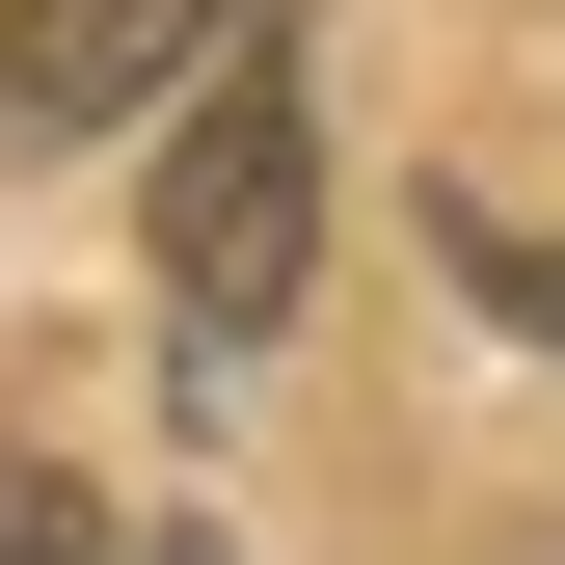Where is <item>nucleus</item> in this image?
I'll use <instances>...</instances> for the list:
<instances>
[{
    "mask_svg": "<svg viewBox=\"0 0 565 565\" xmlns=\"http://www.w3.org/2000/svg\"><path fill=\"white\" fill-rule=\"evenodd\" d=\"M297 269H323V82H297V28H243L216 82H189V135H162V323L269 350Z\"/></svg>",
    "mask_w": 565,
    "mask_h": 565,
    "instance_id": "1",
    "label": "nucleus"
},
{
    "mask_svg": "<svg viewBox=\"0 0 565 565\" xmlns=\"http://www.w3.org/2000/svg\"><path fill=\"white\" fill-rule=\"evenodd\" d=\"M269 0H0V135H108V108H189Z\"/></svg>",
    "mask_w": 565,
    "mask_h": 565,
    "instance_id": "2",
    "label": "nucleus"
},
{
    "mask_svg": "<svg viewBox=\"0 0 565 565\" xmlns=\"http://www.w3.org/2000/svg\"><path fill=\"white\" fill-rule=\"evenodd\" d=\"M431 243H458V297H484V323H539V350H565V216H431Z\"/></svg>",
    "mask_w": 565,
    "mask_h": 565,
    "instance_id": "3",
    "label": "nucleus"
},
{
    "mask_svg": "<svg viewBox=\"0 0 565 565\" xmlns=\"http://www.w3.org/2000/svg\"><path fill=\"white\" fill-rule=\"evenodd\" d=\"M0 565H108V484H54V458H0Z\"/></svg>",
    "mask_w": 565,
    "mask_h": 565,
    "instance_id": "4",
    "label": "nucleus"
}]
</instances>
